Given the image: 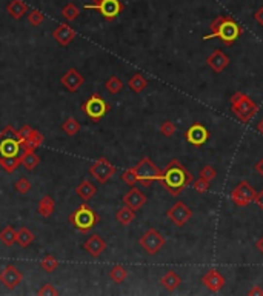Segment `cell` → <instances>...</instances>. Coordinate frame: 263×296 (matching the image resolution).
<instances>
[{
	"label": "cell",
	"mask_w": 263,
	"mask_h": 296,
	"mask_svg": "<svg viewBox=\"0 0 263 296\" xmlns=\"http://www.w3.org/2000/svg\"><path fill=\"white\" fill-rule=\"evenodd\" d=\"M194 182V176L190 170H186V166L178 161L173 159L168 162L165 166L160 184L162 187L171 194V196H178L182 194L185 188H188Z\"/></svg>",
	"instance_id": "1"
},
{
	"label": "cell",
	"mask_w": 263,
	"mask_h": 296,
	"mask_svg": "<svg viewBox=\"0 0 263 296\" xmlns=\"http://www.w3.org/2000/svg\"><path fill=\"white\" fill-rule=\"evenodd\" d=\"M211 33L203 36V40L220 39V42L227 46H231L242 36V26L234 20L231 16H217L211 22Z\"/></svg>",
	"instance_id": "2"
},
{
	"label": "cell",
	"mask_w": 263,
	"mask_h": 296,
	"mask_svg": "<svg viewBox=\"0 0 263 296\" xmlns=\"http://www.w3.org/2000/svg\"><path fill=\"white\" fill-rule=\"evenodd\" d=\"M22 136L13 125H6L0 131V161L11 159V157H22Z\"/></svg>",
	"instance_id": "3"
},
{
	"label": "cell",
	"mask_w": 263,
	"mask_h": 296,
	"mask_svg": "<svg viewBox=\"0 0 263 296\" xmlns=\"http://www.w3.org/2000/svg\"><path fill=\"white\" fill-rule=\"evenodd\" d=\"M68 221L74 228L80 231V233H88V231H91L100 222V216H99V213L94 208H91L87 202H83L82 205H79L71 213Z\"/></svg>",
	"instance_id": "4"
},
{
	"label": "cell",
	"mask_w": 263,
	"mask_h": 296,
	"mask_svg": "<svg viewBox=\"0 0 263 296\" xmlns=\"http://www.w3.org/2000/svg\"><path fill=\"white\" fill-rule=\"evenodd\" d=\"M229 102H231V111L234 113V116L243 124L251 122V119L254 117L259 111L257 104L248 94H245V92H240V91L234 92Z\"/></svg>",
	"instance_id": "5"
},
{
	"label": "cell",
	"mask_w": 263,
	"mask_h": 296,
	"mask_svg": "<svg viewBox=\"0 0 263 296\" xmlns=\"http://www.w3.org/2000/svg\"><path fill=\"white\" fill-rule=\"evenodd\" d=\"M80 108L92 122H100L111 110L109 104L99 94V92H92V94L83 102Z\"/></svg>",
	"instance_id": "6"
},
{
	"label": "cell",
	"mask_w": 263,
	"mask_h": 296,
	"mask_svg": "<svg viewBox=\"0 0 263 296\" xmlns=\"http://www.w3.org/2000/svg\"><path fill=\"white\" fill-rule=\"evenodd\" d=\"M134 168H136V174H137V182L142 184L143 187H148V185H151L156 181L160 182L162 174H163V170L158 168L148 156L142 157Z\"/></svg>",
	"instance_id": "7"
},
{
	"label": "cell",
	"mask_w": 263,
	"mask_h": 296,
	"mask_svg": "<svg viewBox=\"0 0 263 296\" xmlns=\"http://www.w3.org/2000/svg\"><path fill=\"white\" fill-rule=\"evenodd\" d=\"M123 8L125 6L120 0H99V2L85 5V9H96V11H99L100 16L108 22L117 18L122 14V11H123Z\"/></svg>",
	"instance_id": "8"
},
{
	"label": "cell",
	"mask_w": 263,
	"mask_h": 296,
	"mask_svg": "<svg viewBox=\"0 0 263 296\" xmlns=\"http://www.w3.org/2000/svg\"><path fill=\"white\" fill-rule=\"evenodd\" d=\"M139 244H140V247H142L148 255H157L165 247L166 239H165V236L158 230L149 228V230L145 231L142 236H140Z\"/></svg>",
	"instance_id": "9"
},
{
	"label": "cell",
	"mask_w": 263,
	"mask_h": 296,
	"mask_svg": "<svg viewBox=\"0 0 263 296\" xmlns=\"http://www.w3.org/2000/svg\"><path fill=\"white\" fill-rule=\"evenodd\" d=\"M257 191L252 185L246 181L239 182L231 191V199L237 207H246L251 202H254Z\"/></svg>",
	"instance_id": "10"
},
{
	"label": "cell",
	"mask_w": 263,
	"mask_h": 296,
	"mask_svg": "<svg viewBox=\"0 0 263 296\" xmlns=\"http://www.w3.org/2000/svg\"><path fill=\"white\" fill-rule=\"evenodd\" d=\"M117 168L112 165L106 157H99V159L89 166V174L99 184H106L112 176L116 174Z\"/></svg>",
	"instance_id": "11"
},
{
	"label": "cell",
	"mask_w": 263,
	"mask_h": 296,
	"mask_svg": "<svg viewBox=\"0 0 263 296\" xmlns=\"http://www.w3.org/2000/svg\"><path fill=\"white\" fill-rule=\"evenodd\" d=\"M18 133H20V136H22L23 153L35 151L45 141L43 134L40 131H37V130H34L33 127H30V125H22V128L18 130Z\"/></svg>",
	"instance_id": "12"
},
{
	"label": "cell",
	"mask_w": 263,
	"mask_h": 296,
	"mask_svg": "<svg viewBox=\"0 0 263 296\" xmlns=\"http://www.w3.org/2000/svg\"><path fill=\"white\" fill-rule=\"evenodd\" d=\"M210 130L200 122H194L193 125H190V128L185 133L186 142L191 144L193 147H203L210 141Z\"/></svg>",
	"instance_id": "13"
},
{
	"label": "cell",
	"mask_w": 263,
	"mask_h": 296,
	"mask_svg": "<svg viewBox=\"0 0 263 296\" xmlns=\"http://www.w3.org/2000/svg\"><path fill=\"white\" fill-rule=\"evenodd\" d=\"M166 216L171 219L177 227H183L188 221L193 218V210L186 205L183 201H177L171 208H168Z\"/></svg>",
	"instance_id": "14"
},
{
	"label": "cell",
	"mask_w": 263,
	"mask_h": 296,
	"mask_svg": "<svg viewBox=\"0 0 263 296\" xmlns=\"http://www.w3.org/2000/svg\"><path fill=\"white\" fill-rule=\"evenodd\" d=\"M22 279H23V273L13 264L6 265L3 270L0 272V282L9 290H14L16 287L22 282Z\"/></svg>",
	"instance_id": "15"
},
{
	"label": "cell",
	"mask_w": 263,
	"mask_h": 296,
	"mask_svg": "<svg viewBox=\"0 0 263 296\" xmlns=\"http://www.w3.org/2000/svg\"><path fill=\"white\" fill-rule=\"evenodd\" d=\"M202 282L206 289H208L210 292H214V293L220 292L225 287V284H227L223 275L219 270H215V268H211V270H208L202 276Z\"/></svg>",
	"instance_id": "16"
},
{
	"label": "cell",
	"mask_w": 263,
	"mask_h": 296,
	"mask_svg": "<svg viewBox=\"0 0 263 296\" xmlns=\"http://www.w3.org/2000/svg\"><path fill=\"white\" fill-rule=\"evenodd\" d=\"M60 82H62V85L67 88L70 92H76V91H79L80 87L83 85V82H85V77H83L82 74L79 73V70L70 68V70L60 77Z\"/></svg>",
	"instance_id": "17"
},
{
	"label": "cell",
	"mask_w": 263,
	"mask_h": 296,
	"mask_svg": "<svg viewBox=\"0 0 263 296\" xmlns=\"http://www.w3.org/2000/svg\"><path fill=\"white\" fill-rule=\"evenodd\" d=\"M53 37L60 46H68L74 39H76V30L68 23H60L53 31Z\"/></svg>",
	"instance_id": "18"
},
{
	"label": "cell",
	"mask_w": 263,
	"mask_h": 296,
	"mask_svg": "<svg viewBox=\"0 0 263 296\" xmlns=\"http://www.w3.org/2000/svg\"><path fill=\"white\" fill-rule=\"evenodd\" d=\"M206 63H208V67L214 71L220 74L222 71L227 70V67L229 65V57L227 54H225L222 50H214L208 57H206Z\"/></svg>",
	"instance_id": "19"
},
{
	"label": "cell",
	"mask_w": 263,
	"mask_h": 296,
	"mask_svg": "<svg viewBox=\"0 0 263 296\" xmlns=\"http://www.w3.org/2000/svg\"><path fill=\"white\" fill-rule=\"evenodd\" d=\"M146 202H148L146 194L143 191H140V188H137V187H133L123 196V204H125V205H128L129 208H133L136 211L142 208Z\"/></svg>",
	"instance_id": "20"
},
{
	"label": "cell",
	"mask_w": 263,
	"mask_h": 296,
	"mask_svg": "<svg viewBox=\"0 0 263 296\" xmlns=\"http://www.w3.org/2000/svg\"><path fill=\"white\" fill-rule=\"evenodd\" d=\"M83 248H85V252H88L92 258H99L106 250V240L100 235H91L85 242H83Z\"/></svg>",
	"instance_id": "21"
},
{
	"label": "cell",
	"mask_w": 263,
	"mask_h": 296,
	"mask_svg": "<svg viewBox=\"0 0 263 296\" xmlns=\"http://www.w3.org/2000/svg\"><path fill=\"white\" fill-rule=\"evenodd\" d=\"M76 193H77V196L80 199H83L87 202V201L92 199L97 194V185L94 182H91V181H88V179H85L76 187Z\"/></svg>",
	"instance_id": "22"
},
{
	"label": "cell",
	"mask_w": 263,
	"mask_h": 296,
	"mask_svg": "<svg viewBox=\"0 0 263 296\" xmlns=\"http://www.w3.org/2000/svg\"><path fill=\"white\" fill-rule=\"evenodd\" d=\"M28 11H30V8H28L23 0H9L6 5V13L13 18H16V20L22 18Z\"/></svg>",
	"instance_id": "23"
},
{
	"label": "cell",
	"mask_w": 263,
	"mask_h": 296,
	"mask_svg": "<svg viewBox=\"0 0 263 296\" xmlns=\"http://www.w3.org/2000/svg\"><path fill=\"white\" fill-rule=\"evenodd\" d=\"M160 284L165 287L168 292H175L178 287L182 285V278L177 272L174 270H168L160 279Z\"/></svg>",
	"instance_id": "24"
},
{
	"label": "cell",
	"mask_w": 263,
	"mask_h": 296,
	"mask_svg": "<svg viewBox=\"0 0 263 296\" xmlns=\"http://www.w3.org/2000/svg\"><path fill=\"white\" fill-rule=\"evenodd\" d=\"M34 238H35L34 233L28 227H20V228L16 231V244H18V245L23 247V248L30 247L33 244Z\"/></svg>",
	"instance_id": "25"
},
{
	"label": "cell",
	"mask_w": 263,
	"mask_h": 296,
	"mask_svg": "<svg viewBox=\"0 0 263 296\" xmlns=\"http://www.w3.org/2000/svg\"><path fill=\"white\" fill-rule=\"evenodd\" d=\"M55 210V202L51 196H43L39 201V205H37V211L42 218H50Z\"/></svg>",
	"instance_id": "26"
},
{
	"label": "cell",
	"mask_w": 263,
	"mask_h": 296,
	"mask_svg": "<svg viewBox=\"0 0 263 296\" xmlns=\"http://www.w3.org/2000/svg\"><path fill=\"white\" fill-rule=\"evenodd\" d=\"M128 87H129V90L133 91V92H137V94H140V92H142L148 87V80L140 73H136L134 76H131V79L128 80Z\"/></svg>",
	"instance_id": "27"
},
{
	"label": "cell",
	"mask_w": 263,
	"mask_h": 296,
	"mask_svg": "<svg viewBox=\"0 0 263 296\" xmlns=\"http://www.w3.org/2000/svg\"><path fill=\"white\" fill-rule=\"evenodd\" d=\"M116 219L120 222L122 225H129L131 222H133L134 219H136V210H133V208H129L128 205H123L122 208H119L117 210V213H116Z\"/></svg>",
	"instance_id": "28"
},
{
	"label": "cell",
	"mask_w": 263,
	"mask_h": 296,
	"mask_svg": "<svg viewBox=\"0 0 263 296\" xmlns=\"http://www.w3.org/2000/svg\"><path fill=\"white\" fill-rule=\"evenodd\" d=\"M80 122L77 119H74V117H68L65 122L62 124V131L65 134H68V136H76L79 131H80Z\"/></svg>",
	"instance_id": "29"
},
{
	"label": "cell",
	"mask_w": 263,
	"mask_h": 296,
	"mask_svg": "<svg viewBox=\"0 0 263 296\" xmlns=\"http://www.w3.org/2000/svg\"><path fill=\"white\" fill-rule=\"evenodd\" d=\"M109 278L111 281H114L116 284H122L128 278V270L123 265H114L109 270Z\"/></svg>",
	"instance_id": "30"
},
{
	"label": "cell",
	"mask_w": 263,
	"mask_h": 296,
	"mask_svg": "<svg viewBox=\"0 0 263 296\" xmlns=\"http://www.w3.org/2000/svg\"><path fill=\"white\" fill-rule=\"evenodd\" d=\"M40 164V157L35 154V151H28V153H23L22 156V165L25 166L26 170H34L37 165Z\"/></svg>",
	"instance_id": "31"
},
{
	"label": "cell",
	"mask_w": 263,
	"mask_h": 296,
	"mask_svg": "<svg viewBox=\"0 0 263 296\" xmlns=\"http://www.w3.org/2000/svg\"><path fill=\"white\" fill-rule=\"evenodd\" d=\"M16 231L17 230L14 227H11V225L5 227L2 231H0V240H2V242L5 245H8V247L14 245L16 244Z\"/></svg>",
	"instance_id": "32"
},
{
	"label": "cell",
	"mask_w": 263,
	"mask_h": 296,
	"mask_svg": "<svg viewBox=\"0 0 263 296\" xmlns=\"http://www.w3.org/2000/svg\"><path fill=\"white\" fill-rule=\"evenodd\" d=\"M105 88L109 94H119V92L123 90V82H122L117 76H111L105 83Z\"/></svg>",
	"instance_id": "33"
},
{
	"label": "cell",
	"mask_w": 263,
	"mask_h": 296,
	"mask_svg": "<svg viewBox=\"0 0 263 296\" xmlns=\"http://www.w3.org/2000/svg\"><path fill=\"white\" fill-rule=\"evenodd\" d=\"M62 16L67 18L68 22H72V20H76V18L80 16V9H79L77 5L67 3V5L62 8Z\"/></svg>",
	"instance_id": "34"
},
{
	"label": "cell",
	"mask_w": 263,
	"mask_h": 296,
	"mask_svg": "<svg viewBox=\"0 0 263 296\" xmlns=\"http://www.w3.org/2000/svg\"><path fill=\"white\" fill-rule=\"evenodd\" d=\"M40 267L43 268L45 272H48V273H51V272H54L55 268L59 267V261L57 259H55L53 255H46L42 261H40Z\"/></svg>",
	"instance_id": "35"
},
{
	"label": "cell",
	"mask_w": 263,
	"mask_h": 296,
	"mask_svg": "<svg viewBox=\"0 0 263 296\" xmlns=\"http://www.w3.org/2000/svg\"><path fill=\"white\" fill-rule=\"evenodd\" d=\"M28 22L31 26H40L45 22V14L39 9H31V11H28Z\"/></svg>",
	"instance_id": "36"
},
{
	"label": "cell",
	"mask_w": 263,
	"mask_h": 296,
	"mask_svg": "<svg viewBox=\"0 0 263 296\" xmlns=\"http://www.w3.org/2000/svg\"><path fill=\"white\" fill-rule=\"evenodd\" d=\"M14 187H16V190L20 193V194H26V193L31 191L33 184L30 182V179H26V178H23V176H22V178L14 184Z\"/></svg>",
	"instance_id": "37"
},
{
	"label": "cell",
	"mask_w": 263,
	"mask_h": 296,
	"mask_svg": "<svg viewBox=\"0 0 263 296\" xmlns=\"http://www.w3.org/2000/svg\"><path fill=\"white\" fill-rule=\"evenodd\" d=\"M122 181H123L125 184H128V185H131V187H133V185L137 182V174H136V168L134 166H131V168H128V170H125L123 173H122Z\"/></svg>",
	"instance_id": "38"
},
{
	"label": "cell",
	"mask_w": 263,
	"mask_h": 296,
	"mask_svg": "<svg viewBox=\"0 0 263 296\" xmlns=\"http://www.w3.org/2000/svg\"><path fill=\"white\" fill-rule=\"evenodd\" d=\"M175 133V125L171 122V120H165L160 125V134L165 137H173Z\"/></svg>",
	"instance_id": "39"
},
{
	"label": "cell",
	"mask_w": 263,
	"mask_h": 296,
	"mask_svg": "<svg viewBox=\"0 0 263 296\" xmlns=\"http://www.w3.org/2000/svg\"><path fill=\"white\" fill-rule=\"evenodd\" d=\"M200 176L203 179H206V181H214L215 178H217V170L214 168V166H211V165H205L203 168L200 170Z\"/></svg>",
	"instance_id": "40"
},
{
	"label": "cell",
	"mask_w": 263,
	"mask_h": 296,
	"mask_svg": "<svg viewBox=\"0 0 263 296\" xmlns=\"http://www.w3.org/2000/svg\"><path fill=\"white\" fill-rule=\"evenodd\" d=\"M37 295H39V296H57L59 292H57V289H55L53 284L48 282V284H43L40 289L37 290Z\"/></svg>",
	"instance_id": "41"
},
{
	"label": "cell",
	"mask_w": 263,
	"mask_h": 296,
	"mask_svg": "<svg viewBox=\"0 0 263 296\" xmlns=\"http://www.w3.org/2000/svg\"><path fill=\"white\" fill-rule=\"evenodd\" d=\"M193 187H194V190H195L197 193H206V191L210 190V181L203 179L202 176H200L199 179H194Z\"/></svg>",
	"instance_id": "42"
},
{
	"label": "cell",
	"mask_w": 263,
	"mask_h": 296,
	"mask_svg": "<svg viewBox=\"0 0 263 296\" xmlns=\"http://www.w3.org/2000/svg\"><path fill=\"white\" fill-rule=\"evenodd\" d=\"M254 20H256L260 26H263V6H260L257 11L254 13Z\"/></svg>",
	"instance_id": "43"
},
{
	"label": "cell",
	"mask_w": 263,
	"mask_h": 296,
	"mask_svg": "<svg viewBox=\"0 0 263 296\" xmlns=\"http://www.w3.org/2000/svg\"><path fill=\"white\" fill-rule=\"evenodd\" d=\"M248 295H249V296H254V295H260V296H263V289H262L260 285H254V287H252V289L248 292Z\"/></svg>",
	"instance_id": "44"
},
{
	"label": "cell",
	"mask_w": 263,
	"mask_h": 296,
	"mask_svg": "<svg viewBox=\"0 0 263 296\" xmlns=\"http://www.w3.org/2000/svg\"><path fill=\"white\" fill-rule=\"evenodd\" d=\"M254 202L257 204V207H259L260 210H263V190H260V191L257 193V196H256Z\"/></svg>",
	"instance_id": "45"
},
{
	"label": "cell",
	"mask_w": 263,
	"mask_h": 296,
	"mask_svg": "<svg viewBox=\"0 0 263 296\" xmlns=\"http://www.w3.org/2000/svg\"><path fill=\"white\" fill-rule=\"evenodd\" d=\"M254 168H256V171H257V173L262 176V178H263V157H262V159H260L259 162H256Z\"/></svg>",
	"instance_id": "46"
},
{
	"label": "cell",
	"mask_w": 263,
	"mask_h": 296,
	"mask_svg": "<svg viewBox=\"0 0 263 296\" xmlns=\"http://www.w3.org/2000/svg\"><path fill=\"white\" fill-rule=\"evenodd\" d=\"M256 248L259 250V252L263 255V236L260 239H257V242H256Z\"/></svg>",
	"instance_id": "47"
},
{
	"label": "cell",
	"mask_w": 263,
	"mask_h": 296,
	"mask_svg": "<svg viewBox=\"0 0 263 296\" xmlns=\"http://www.w3.org/2000/svg\"><path fill=\"white\" fill-rule=\"evenodd\" d=\"M257 131H259L260 134H263V119L259 120V124H257Z\"/></svg>",
	"instance_id": "48"
},
{
	"label": "cell",
	"mask_w": 263,
	"mask_h": 296,
	"mask_svg": "<svg viewBox=\"0 0 263 296\" xmlns=\"http://www.w3.org/2000/svg\"><path fill=\"white\" fill-rule=\"evenodd\" d=\"M92 2H99V0H92Z\"/></svg>",
	"instance_id": "49"
}]
</instances>
